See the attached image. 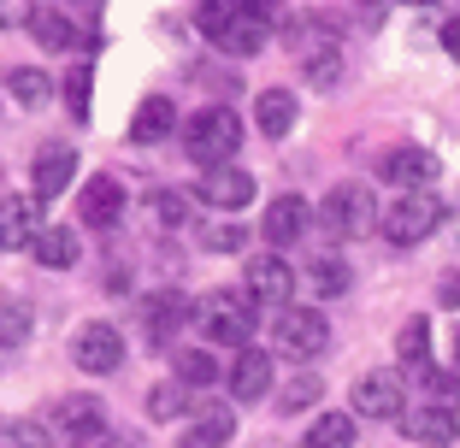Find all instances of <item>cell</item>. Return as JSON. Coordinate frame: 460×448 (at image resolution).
Returning <instances> with one entry per match:
<instances>
[{"mask_svg": "<svg viewBox=\"0 0 460 448\" xmlns=\"http://www.w3.org/2000/svg\"><path fill=\"white\" fill-rule=\"evenodd\" d=\"M266 24H271L266 6H236V0H207V6H201L207 41H213L218 54H230V59L260 54V48H266V36H271Z\"/></svg>", "mask_w": 460, "mask_h": 448, "instance_id": "obj_1", "label": "cell"}, {"mask_svg": "<svg viewBox=\"0 0 460 448\" xmlns=\"http://www.w3.org/2000/svg\"><path fill=\"white\" fill-rule=\"evenodd\" d=\"M183 148H190V160L201 165V171H225V165L236 160V148H243V119L230 107L195 112V119L183 124Z\"/></svg>", "mask_w": 460, "mask_h": 448, "instance_id": "obj_2", "label": "cell"}, {"mask_svg": "<svg viewBox=\"0 0 460 448\" xmlns=\"http://www.w3.org/2000/svg\"><path fill=\"white\" fill-rule=\"evenodd\" d=\"M195 325L207 330V342H225V348H243L248 354V337H254V295L248 289H213V295L195 301Z\"/></svg>", "mask_w": 460, "mask_h": 448, "instance_id": "obj_3", "label": "cell"}, {"mask_svg": "<svg viewBox=\"0 0 460 448\" xmlns=\"http://www.w3.org/2000/svg\"><path fill=\"white\" fill-rule=\"evenodd\" d=\"M319 224H325L331 236H342V242H354V236L378 231V201H372V189L366 183H337V189L319 201Z\"/></svg>", "mask_w": 460, "mask_h": 448, "instance_id": "obj_4", "label": "cell"}, {"mask_svg": "<svg viewBox=\"0 0 460 448\" xmlns=\"http://www.w3.org/2000/svg\"><path fill=\"white\" fill-rule=\"evenodd\" d=\"M331 342V325L319 307H284L271 319V348L284 354V360H319Z\"/></svg>", "mask_w": 460, "mask_h": 448, "instance_id": "obj_5", "label": "cell"}, {"mask_svg": "<svg viewBox=\"0 0 460 448\" xmlns=\"http://www.w3.org/2000/svg\"><path fill=\"white\" fill-rule=\"evenodd\" d=\"M437 224H443V201H437V195L425 189V195H402V201H395L390 213H384L378 231L390 236L395 248H413V242H425V236H431Z\"/></svg>", "mask_w": 460, "mask_h": 448, "instance_id": "obj_6", "label": "cell"}, {"mask_svg": "<svg viewBox=\"0 0 460 448\" xmlns=\"http://www.w3.org/2000/svg\"><path fill=\"white\" fill-rule=\"evenodd\" d=\"M71 360H77V372H89V378H112V372L124 366V337H119V325H107V319L83 325L77 342H71Z\"/></svg>", "mask_w": 460, "mask_h": 448, "instance_id": "obj_7", "label": "cell"}, {"mask_svg": "<svg viewBox=\"0 0 460 448\" xmlns=\"http://www.w3.org/2000/svg\"><path fill=\"white\" fill-rule=\"evenodd\" d=\"M30 195L36 201H59V195L71 189V177H77V148L71 142H41L36 148V160H30Z\"/></svg>", "mask_w": 460, "mask_h": 448, "instance_id": "obj_8", "label": "cell"}, {"mask_svg": "<svg viewBox=\"0 0 460 448\" xmlns=\"http://www.w3.org/2000/svg\"><path fill=\"white\" fill-rule=\"evenodd\" d=\"M195 201H201V206H213V213H243V206L254 201V171H243V165L207 171L201 183H195Z\"/></svg>", "mask_w": 460, "mask_h": 448, "instance_id": "obj_9", "label": "cell"}, {"mask_svg": "<svg viewBox=\"0 0 460 448\" xmlns=\"http://www.w3.org/2000/svg\"><path fill=\"white\" fill-rule=\"evenodd\" d=\"M354 413H366V419H407V390L395 372H366L360 383H354Z\"/></svg>", "mask_w": 460, "mask_h": 448, "instance_id": "obj_10", "label": "cell"}, {"mask_svg": "<svg viewBox=\"0 0 460 448\" xmlns=\"http://www.w3.org/2000/svg\"><path fill=\"white\" fill-rule=\"evenodd\" d=\"M378 177L395 183V189H407V195H425V183L437 177V154L431 148H390L378 160Z\"/></svg>", "mask_w": 460, "mask_h": 448, "instance_id": "obj_11", "label": "cell"}, {"mask_svg": "<svg viewBox=\"0 0 460 448\" xmlns=\"http://www.w3.org/2000/svg\"><path fill=\"white\" fill-rule=\"evenodd\" d=\"M54 425H59V436L95 443V436L107 431V401H95V395H59L54 401Z\"/></svg>", "mask_w": 460, "mask_h": 448, "instance_id": "obj_12", "label": "cell"}, {"mask_svg": "<svg viewBox=\"0 0 460 448\" xmlns=\"http://www.w3.org/2000/svg\"><path fill=\"white\" fill-rule=\"evenodd\" d=\"M124 201H130L124 183L101 171V177H89V189H83V201H77V218H83V224H95V231H112V224L124 218Z\"/></svg>", "mask_w": 460, "mask_h": 448, "instance_id": "obj_13", "label": "cell"}, {"mask_svg": "<svg viewBox=\"0 0 460 448\" xmlns=\"http://www.w3.org/2000/svg\"><path fill=\"white\" fill-rule=\"evenodd\" d=\"M248 295L266 301V307H284L296 295V272H289L284 254H254L248 259Z\"/></svg>", "mask_w": 460, "mask_h": 448, "instance_id": "obj_14", "label": "cell"}, {"mask_svg": "<svg viewBox=\"0 0 460 448\" xmlns=\"http://www.w3.org/2000/svg\"><path fill=\"white\" fill-rule=\"evenodd\" d=\"M41 206L48 201H36V195H6V206H0V248H36V236L48 231Z\"/></svg>", "mask_w": 460, "mask_h": 448, "instance_id": "obj_15", "label": "cell"}, {"mask_svg": "<svg viewBox=\"0 0 460 448\" xmlns=\"http://www.w3.org/2000/svg\"><path fill=\"white\" fill-rule=\"evenodd\" d=\"M307 218H313V206L301 201V195H278V201L266 206V218H260V236H266L271 248H289V242L307 236Z\"/></svg>", "mask_w": 460, "mask_h": 448, "instance_id": "obj_16", "label": "cell"}, {"mask_svg": "<svg viewBox=\"0 0 460 448\" xmlns=\"http://www.w3.org/2000/svg\"><path fill=\"white\" fill-rule=\"evenodd\" d=\"M190 319H195V307H190L183 295H177V289H160V295H154L148 307H142V330H148L154 348H165V342H172L177 330L190 325Z\"/></svg>", "mask_w": 460, "mask_h": 448, "instance_id": "obj_17", "label": "cell"}, {"mask_svg": "<svg viewBox=\"0 0 460 448\" xmlns=\"http://www.w3.org/2000/svg\"><path fill=\"white\" fill-rule=\"evenodd\" d=\"M30 36H36L48 54L83 48V36H77V13H66V6H30Z\"/></svg>", "mask_w": 460, "mask_h": 448, "instance_id": "obj_18", "label": "cell"}, {"mask_svg": "<svg viewBox=\"0 0 460 448\" xmlns=\"http://www.w3.org/2000/svg\"><path fill=\"white\" fill-rule=\"evenodd\" d=\"M402 431L413 436V443L448 448V443L460 436V413H455V408H437V401H431V408H413V413H407V419H402Z\"/></svg>", "mask_w": 460, "mask_h": 448, "instance_id": "obj_19", "label": "cell"}, {"mask_svg": "<svg viewBox=\"0 0 460 448\" xmlns=\"http://www.w3.org/2000/svg\"><path fill=\"white\" fill-rule=\"evenodd\" d=\"M296 119H301L296 89H260V101H254V124L266 130L271 142H284L289 130H296Z\"/></svg>", "mask_w": 460, "mask_h": 448, "instance_id": "obj_20", "label": "cell"}, {"mask_svg": "<svg viewBox=\"0 0 460 448\" xmlns=\"http://www.w3.org/2000/svg\"><path fill=\"white\" fill-rule=\"evenodd\" d=\"M225 383H230V395H236V401H260V395L271 390V354H260V348L236 354Z\"/></svg>", "mask_w": 460, "mask_h": 448, "instance_id": "obj_21", "label": "cell"}, {"mask_svg": "<svg viewBox=\"0 0 460 448\" xmlns=\"http://www.w3.org/2000/svg\"><path fill=\"white\" fill-rule=\"evenodd\" d=\"M30 254H36L41 272H71L83 248H77V231H71V224H48V231L36 236V248H30Z\"/></svg>", "mask_w": 460, "mask_h": 448, "instance_id": "obj_22", "label": "cell"}, {"mask_svg": "<svg viewBox=\"0 0 460 448\" xmlns=\"http://www.w3.org/2000/svg\"><path fill=\"white\" fill-rule=\"evenodd\" d=\"M172 130H177V107L165 95H148L130 119V142H142V148H148V142H165Z\"/></svg>", "mask_w": 460, "mask_h": 448, "instance_id": "obj_23", "label": "cell"}, {"mask_svg": "<svg viewBox=\"0 0 460 448\" xmlns=\"http://www.w3.org/2000/svg\"><path fill=\"white\" fill-rule=\"evenodd\" d=\"M142 213H148V224H160V231H183L195 213V195L183 189H154L148 201H142Z\"/></svg>", "mask_w": 460, "mask_h": 448, "instance_id": "obj_24", "label": "cell"}, {"mask_svg": "<svg viewBox=\"0 0 460 448\" xmlns=\"http://www.w3.org/2000/svg\"><path fill=\"white\" fill-rule=\"evenodd\" d=\"M172 378L183 383V390H195V383H201V390H207V383L230 378V372L218 366V360H213V354H207V348H177V354H172Z\"/></svg>", "mask_w": 460, "mask_h": 448, "instance_id": "obj_25", "label": "cell"}, {"mask_svg": "<svg viewBox=\"0 0 460 448\" xmlns=\"http://www.w3.org/2000/svg\"><path fill=\"white\" fill-rule=\"evenodd\" d=\"M395 354H402V366H413L425 378L431 372V319H407L402 337H395Z\"/></svg>", "mask_w": 460, "mask_h": 448, "instance_id": "obj_26", "label": "cell"}, {"mask_svg": "<svg viewBox=\"0 0 460 448\" xmlns=\"http://www.w3.org/2000/svg\"><path fill=\"white\" fill-rule=\"evenodd\" d=\"M301 448H354V413H319L301 436Z\"/></svg>", "mask_w": 460, "mask_h": 448, "instance_id": "obj_27", "label": "cell"}, {"mask_svg": "<svg viewBox=\"0 0 460 448\" xmlns=\"http://www.w3.org/2000/svg\"><path fill=\"white\" fill-rule=\"evenodd\" d=\"M230 431H236V419H230V413H218V408H207L201 419L190 425V431L177 436V448H225Z\"/></svg>", "mask_w": 460, "mask_h": 448, "instance_id": "obj_28", "label": "cell"}, {"mask_svg": "<svg viewBox=\"0 0 460 448\" xmlns=\"http://www.w3.org/2000/svg\"><path fill=\"white\" fill-rule=\"evenodd\" d=\"M6 83H13L18 107H48V101H54V77H48L41 66H13V71H6Z\"/></svg>", "mask_w": 460, "mask_h": 448, "instance_id": "obj_29", "label": "cell"}, {"mask_svg": "<svg viewBox=\"0 0 460 448\" xmlns=\"http://www.w3.org/2000/svg\"><path fill=\"white\" fill-rule=\"evenodd\" d=\"M30 301L24 295H0V348H18V342H30Z\"/></svg>", "mask_w": 460, "mask_h": 448, "instance_id": "obj_30", "label": "cell"}, {"mask_svg": "<svg viewBox=\"0 0 460 448\" xmlns=\"http://www.w3.org/2000/svg\"><path fill=\"white\" fill-rule=\"evenodd\" d=\"M307 284H313V295H342V289H349V266H342L337 254H319L307 266Z\"/></svg>", "mask_w": 460, "mask_h": 448, "instance_id": "obj_31", "label": "cell"}, {"mask_svg": "<svg viewBox=\"0 0 460 448\" xmlns=\"http://www.w3.org/2000/svg\"><path fill=\"white\" fill-rule=\"evenodd\" d=\"M148 413H154V419H183V413H190V390H183L177 378L154 383V390H148Z\"/></svg>", "mask_w": 460, "mask_h": 448, "instance_id": "obj_32", "label": "cell"}, {"mask_svg": "<svg viewBox=\"0 0 460 448\" xmlns=\"http://www.w3.org/2000/svg\"><path fill=\"white\" fill-rule=\"evenodd\" d=\"M89 89H95V71L89 66H71L66 71V107H71V119H89Z\"/></svg>", "mask_w": 460, "mask_h": 448, "instance_id": "obj_33", "label": "cell"}, {"mask_svg": "<svg viewBox=\"0 0 460 448\" xmlns=\"http://www.w3.org/2000/svg\"><path fill=\"white\" fill-rule=\"evenodd\" d=\"M319 390H325V383L313 378V372H301V378H289V383H284V395H278V408H284V413H307L313 401H319Z\"/></svg>", "mask_w": 460, "mask_h": 448, "instance_id": "obj_34", "label": "cell"}, {"mask_svg": "<svg viewBox=\"0 0 460 448\" xmlns=\"http://www.w3.org/2000/svg\"><path fill=\"white\" fill-rule=\"evenodd\" d=\"M0 448H54V436H48V425L18 419V425H0Z\"/></svg>", "mask_w": 460, "mask_h": 448, "instance_id": "obj_35", "label": "cell"}, {"mask_svg": "<svg viewBox=\"0 0 460 448\" xmlns=\"http://www.w3.org/2000/svg\"><path fill=\"white\" fill-rule=\"evenodd\" d=\"M201 248L207 254H236V248H248V224H201Z\"/></svg>", "mask_w": 460, "mask_h": 448, "instance_id": "obj_36", "label": "cell"}, {"mask_svg": "<svg viewBox=\"0 0 460 448\" xmlns=\"http://www.w3.org/2000/svg\"><path fill=\"white\" fill-rule=\"evenodd\" d=\"M425 383H431V395H437V408H455L460 413V372H425Z\"/></svg>", "mask_w": 460, "mask_h": 448, "instance_id": "obj_37", "label": "cell"}, {"mask_svg": "<svg viewBox=\"0 0 460 448\" xmlns=\"http://www.w3.org/2000/svg\"><path fill=\"white\" fill-rule=\"evenodd\" d=\"M443 54L460 59V18H448V24H443Z\"/></svg>", "mask_w": 460, "mask_h": 448, "instance_id": "obj_38", "label": "cell"}, {"mask_svg": "<svg viewBox=\"0 0 460 448\" xmlns=\"http://www.w3.org/2000/svg\"><path fill=\"white\" fill-rule=\"evenodd\" d=\"M437 301H443V307H460V272H448V277H443V289H437Z\"/></svg>", "mask_w": 460, "mask_h": 448, "instance_id": "obj_39", "label": "cell"}, {"mask_svg": "<svg viewBox=\"0 0 460 448\" xmlns=\"http://www.w3.org/2000/svg\"><path fill=\"white\" fill-rule=\"evenodd\" d=\"M0 24H30V6H0Z\"/></svg>", "mask_w": 460, "mask_h": 448, "instance_id": "obj_40", "label": "cell"}, {"mask_svg": "<svg viewBox=\"0 0 460 448\" xmlns=\"http://www.w3.org/2000/svg\"><path fill=\"white\" fill-rule=\"evenodd\" d=\"M455 360H460V330H455Z\"/></svg>", "mask_w": 460, "mask_h": 448, "instance_id": "obj_41", "label": "cell"}]
</instances>
